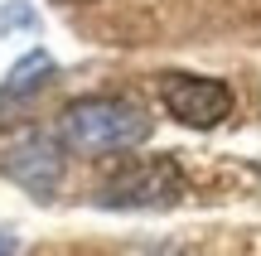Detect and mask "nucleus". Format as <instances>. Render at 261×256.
I'll return each mask as SVG.
<instances>
[{
  "mask_svg": "<svg viewBox=\"0 0 261 256\" xmlns=\"http://www.w3.org/2000/svg\"><path fill=\"white\" fill-rule=\"evenodd\" d=\"M150 111L136 97L121 92H97V97H77L63 106L58 116V140L73 155H121L150 140Z\"/></svg>",
  "mask_w": 261,
  "mask_h": 256,
  "instance_id": "obj_1",
  "label": "nucleus"
},
{
  "mask_svg": "<svg viewBox=\"0 0 261 256\" xmlns=\"http://www.w3.org/2000/svg\"><path fill=\"white\" fill-rule=\"evenodd\" d=\"M184 193H189V179L179 169V160H169V155H136V160L116 164L102 179L97 203L116 208V213H160V208L184 203Z\"/></svg>",
  "mask_w": 261,
  "mask_h": 256,
  "instance_id": "obj_2",
  "label": "nucleus"
},
{
  "mask_svg": "<svg viewBox=\"0 0 261 256\" xmlns=\"http://www.w3.org/2000/svg\"><path fill=\"white\" fill-rule=\"evenodd\" d=\"M160 102L189 131H213L232 116V87L223 77H198V73H165L160 77Z\"/></svg>",
  "mask_w": 261,
  "mask_h": 256,
  "instance_id": "obj_3",
  "label": "nucleus"
},
{
  "mask_svg": "<svg viewBox=\"0 0 261 256\" xmlns=\"http://www.w3.org/2000/svg\"><path fill=\"white\" fill-rule=\"evenodd\" d=\"M5 174L34 198H54L63 184V140L54 135H24L5 150Z\"/></svg>",
  "mask_w": 261,
  "mask_h": 256,
  "instance_id": "obj_4",
  "label": "nucleus"
},
{
  "mask_svg": "<svg viewBox=\"0 0 261 256\" xmlns=\"http://www.w3.org/2000/svg\"><path fill=\"white\" fill-rule=\"evenodd\" d=\"M48 77H54V58H48L44 48L24 53L15 68H10V77L0 82V106H5V102H19V97H34L39 87H48Z\"/></svg>",
  "mask_w": 261,
  "mask_h": 256,
  "instance_id": "obj_5",
  "label": "nucleus"
},
{
  "mask_svg": "<svg viewBox=\"0 0 261 256\" xmlns=\"http://www.w3.org/2000/svg\"><path fill=\"white\" fill-rule=\"evenodd\" d=\"M15 247H19V242L10 237V232H0V256H15Z\"/></svg>",
  "mask_w": 261,
  "mask_h": 256,
  "instance_id": "obj_6",
  "label": "nucleus"
},
{
  "mask_svg": "<svg viewBox=\"0 0 261 256\" xmlns=\"http://www.w3.org/2000/svg\"><path fill=\"white\" fill-rule=\"evenodd\" d=\"M58 5H87V0H58Z\"/></svg>",
  "mask_w": 261,
  "mask_h": 256,
  "instance_id": "obj_7",
  "label": "nucleus"
}]
</instances>
